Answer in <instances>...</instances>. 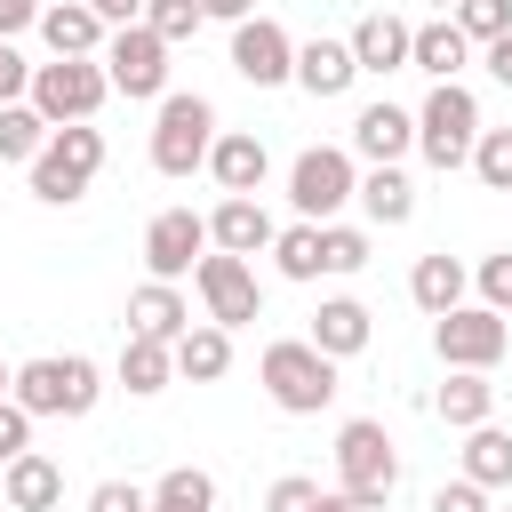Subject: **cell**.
I'll return each mask as SVG.
<instances>
[{"instance_id": "37", "label": "cell", "mask_w": 512, "mask_h": 512, "mask_svg": "<svg viewBox=\"0 0 512 512\" xmlns=\"http://www.w3.org/2000/svg\"><path fill=\"white\" fill-rule=\"evenodd\" d=\"M328 504V488L320 480H304V472H280L272 480V496H264V512H320Z\"/></svg>"}, {"instance_id": "10", "label": "cell", "mask_w": 512, "mask_h": 512, "mask_svg": "<svg viewBox=\"0 0 512 512\" xmlns=\"http://www.w3.org/2000/svg\"><path fill=\"white\" fill-rule=\"evenodd\" d=\"M104 80L120 96H168V40L152 24H128L104 40Z\"/></svg>"}, {"instance_id": "28", "label": "cell", "mask_w": 512, "mask_h": 512, "mask_svg": "<svg viewBox=\"0 0 512 512\" xmlns=\"http://www.w3.org/2000/svg\"><path fill=\"white\" fill-rule=\"evenodd\" d=\"M360 208H368V224L392 232V224L416 216V184H408L400 168H368V176H360Z\"/></svg>"}, {"instance_id": "5", "label": "cell", "mask_w": 512, "mask_h": 512, "mask_svg": "<svg viewBox=\"0 0 512 512\" xmlns=\"http://www.w3.org/2000/svg\"><path fill=\"white\" fill-rule=\"evenodd\" d=\"M336 488L360 496L368 512L400 488V456H392V432H384L376 416H352V424L336 432Z\"/></svg>"}, {"instance_id": "46", "label": "cell", "mask_w": 512, "mask_h": 512, "mask_svg": "<svg viewBox=\"0 0 512 512\" xmlns=\"http://www.w3.org/2000/svg\"><path fill=\"white\" fill-rule=\"evenodd\" d=\"M200 8H208L216 24H248V8H256V0H200Z\"/></svg>"}, {"instance_id": "34", "label": "cell", "mask_w": 512, "mask_h": 512, "mask_svg": "<svg viewBox=\"0 0 512 512\" xmlns=\"http://www.w3.org/2000/svg\"><path fill=\"white\" fill-rule=\"evenodd\" d=\"M368 264V232L360 224H320V272H360Z\"/></svg>"}, {"instance_id": "3", "label": "cell", "mask_w": 512, "mask_h": 512, "mask_svg": "<svg viewBox=\"0 0 512 512\" xmlns=\"http://www.w3.org/2000/svg\"><path fill=\"white\" fill-rule=\"evenodd\" d=\"M472 144H480V96L464 80H432V96L416 112V152L448 176V168H472Z\"/></svg>"}, {"instance_id": "44", "label": "cell", "mask_w": 512, "mask_h": 512, "mask_svg": "<svg viewBox=\"0 0 512 512\" xmlns=\"http://www.w3.org/2000/svg\"><path fill=\"white\" fill-rule=\"evenodd\" d=\"M24 24H40V0H0V40H16Z\"/></svg>"}, {"instance_id": "40", "label": "cell", "mask_w": 512, "mask_h": 512, "mask_svg": "<svg viewBox=\"0 0 512 512\" xmlns=\"http://www.w3.org/2000/svg\"><path fill=\"white\" fill-rule=\"evenodd\" d=\"M472 280H480V304H488V312H512V248H504V256H488Z\"/></svg>"}, {"instance_id": "1", "label": "cell", "mask_w": 512, "mask_h": 512, "mask_svg": "<svg viewBox=\"0 0 512 512\" xmlns=\"http://www.w3.org/2000/svg\"><path fill=\"white\" fill-rule=\"evenodd\" d=\"M256 376H264V392H272L280 416H320V408L336 400V360H328L312 336H280V344H264Z\"/></svg>"}, {"instance_id": "25", "label": "cell", "mask_w": 512, "mask_h": 512, "mask_svg": "<svg viewBox=\"0 0 512 512\" xmlns=\"http://www.w3.org/2000/svg\"><path fill=\"white\" fill-rule=\"evenodd\" d=\"M464 56H472V40L456 32V16H440V24H416V48H408V64H416V72H432V80H456V72H464Z\"/></svg>"}, {"instance_id": "20", "label": "cell", "mask_w": 512, "mask_h": 512, "mask_svg": "<svg viewBox=\"0 0 512 512\" xmlns=\"http://www.w3.org/2000/svg\"><path fill=\"white\" fill-rule=\"evenodd\" d=\"M0 504H8V512H56V504H64V464L40 456V448L16 456L8 480H0Z\"/></svg>"}, {"instance_id": "32", "label": "cell", "mask_w": 512, "mask_h": 512, "mask_svg": "<svg viewBox=\"0 0 512 512\" xmlns=\"http://www.w3.org/2000/svg\"><path fill=\"white\" fill-rule=\"evenodd\" d=\"M272 264H280V280H320V224H288L280 240H272Z\"/></svg>"}, {"instance_id": "50", "label": "cell", "mask_w": 512, "mask_h": 512, "mask_svg": "<svg viewBox=\"0 0 512 512\" xmlns=\"http://www.w3.org/2000/svg\"><path fill=\"white\" fill-rule=\"evenodd\" d=\"M0 480H8V464H0Z\"/></svg>"}, {"instance_id": "33", "label": "cell", "mask_w": 512, "mask_h": 512, "mask_svg": "<svg viewBox=\"0 0 512 512\" xmlns=\"http://www.w3.org/2000/svg\"><path fill=\"white\" fill-rule=\"evenodd\" d=\"M472 176H480L488 192H512V128H480V144H472Z\"/></svg>"}, {"instance_id": "29", "label": "cell", "mask_w": 512, "mask_h": 512, "mask_svg": "<svg viewBox=\"0 0 512 512\" xmlns=\"http://www.w3.org/2000/svg\"><path fill=\"white\" fill-rule=\"evenodd\" d=\"M168 376H176V344H152V336L120 344V384L128 392H168Z\"/></svg>"}, {"instance_id": "45", "label": "cell", "mask_w": 512, "mask_h": 512, "mask_svg": "<svg viewBox=\"0 0 512 512\" xmlns=\"http://www.w3.org/2000/svg\"><path fill=\"white\" fill-rule=\"evenodd\" d=\"M488 72L512 88V32H504V40H488Z\"/></svg>"}, {"instance_id": "38", "label": "cell", "mask_w": 512, "mask_h": 512, "mask_svg": "<svg viewBox=\"0 0 512 512\" xmlns=\"http://www.w3.org/2000/svg\"><path fill=\"white\" fill-rule=\"evenodd\" d=\"M32 408H16V400H0V464H16V456H32Z\"/></svg>"}, {"instance_id": "48", "label": "cell", "mask_w": 512, "mask_h": 512, "mask_svg": "<svg viewBox=\"0 0 512 512\" xmlns=\"http://www.w3.org/2000/svg\"><path fill=\"white\" fill-rule=\"evenodd\" d=\"M8 384H16V368H0V400H8Z\"/></svg>"}, {"instance_id": "47", "label": "cell", "mask_w": 512, "mask_h": 512, "mask_svg": "<svg viewBox=\"0 0 512 512\" xmlns=\"http://www.w3.org/2000/svg\"><path fill=\"white\" fill-rule=\"evenodd\" d=\"M320 512H368V504H360V496H344V488H328V504H320Z\"/></svg>"}, {"instance_id": "21", "label": "cell", "mask_w": 512, "mask_h": 512, "mask_svg": "<svg viewBox=\"0 0 512 512\" xmlns=\"http://www.w3.org/2000/svg\"><path fill=\"white\" fill-rule=\"evenodd\" d=\"M408 48H416V24L384 16V8L352 24V56H360V72H400V64H408Z\"/></svg>"}, {"instance_id": "30", "label": "cell", "mask_w": 512, "mask_h": 512, "mask_svg": "<svg viewBox=\"0 0 512 512\" xmlns=\"http://www.w3.org/2000/svg\"><path fill=\"white\" fill-rule=\"evenodd\" d=\"M152 512H216V480L200 464H168L152 480Z\"/></svg>"}, {"instance_id": "9", "label": "cell", "mask_w": 512, "mask_h": 512, "mask_svg": "<svg viewBox=\"0 0 512 512\" xmlns=\"http://www.w3.org/2000/svg\"><path fill=\"white\" fill-rule=\"evenodd\" d=\"M504 344H512V328H504V312H488V304H456L448 320H432V352H440L448 368L488 376V368L504 360Z\"/></svg>"}, {"instance_id": "26", "label": "cell", "mask_w": 512, "mask_h": 512, "mask_svg": "<svg viewBox=\"0 0 512 512\" xmlns=\"http://www.w3.org/2000/svg\"><path fill=\"white\" fill-rule=\"evenodd\" d=\"M224 368H232V328H216V320L184 328V344H176V376H192V384H216Z\"/></svg>"}, {"instance_id": "6", "label": "cell", "mask_w": 512, "mask_h": 512, "mask_svg": "<svg viewBox=\"0 0 512 512\" xmlns=\"http://www.w3.org/2000/svg\"><path fill=\"white\" fill-rule=\"evenodd\" d=\"M208 152H216V104L208 96H160L152 168L160 176H192V168H208Z\"/></svg>"}, {"instance_id": "8", "label": "cell", "mask_w": 512, "mask_h": 512, "mask_svg": "<svg viewBox=\"0 0 512 512\" xmlns=\"http://www.w3.org/2000/svg\"><path fill=\"white\" fill-rule=\"evenodd\" d=\"M288 200H296L304 224H336V208L360 200V168H352V152H336V144L296 152V168H288Z\"/></svg>"}, {"instance_id": "12", "label": "cell", "mask_w": 512, "mask_h": 512, "mask_svg": "<svg viewBox=\"0 0 512 512\" xmlns=\"http://www.w3.org/2000/svg\"><path fill=\"white\" fill-rule=\"evenodd\" d=\"M208 248H216V240H208V216H192V208H160V216L144 224V264H152V280L200 272Z\"/></svg>"}, {"instance_id": "2", "label": "cell", "mask_w": 512, "mask_h": 512, "mask_svg": "<svg viewBox=\"0 0 512 512\" xmlns=\"http://www.w3.org/2000/svg\"><path fill=\"white\" fill-rule=\"evenodd\" d=\"M8 400L32 408V416H88V408L104 400V368L80 360V352H64V360L48 352V360H24V368H16Z\"/></svg>"}, {"instance_id": "15", "label": "cell", "mask_w": 512, "mask_h": 512, "mask_svg": "<svg viewBox=\"0 0 512 512\" xmlns=\"http://www.w3.org/2000/svg\"><path fill=\"white\" fill-rule=\"evenodd\" d=\"M184 328H192V304H184V288H176V280H144V288L128 296V336L184 344Z\"/></svg>"}, {"instance_id": "13", "label": "cell", "mask_w": 512, "mask_h": 512, "mask_svg": "<svg viewBox=\"0 0 512 512\" xmlns=\"http://www.w3.org/2000/svg\"><path fill=\"white\" fill-rule=\"evenodd\" d=\"M232 72L248 88H280V80H296V40L272 16H248V24H232Z\"/></svg>"}, {"instance_id": "51", "label": "cell", "mask_w": 512, "mask_h": 512, "mask_svg": "<svg viewBox=\"0 0 512 512\" xmlns=\"http://www.w3.org/2000/svg\"><path fill=\"white\" fill-rule=\"evenodd\" d=\"M496 512H512V504H496Z\"/></svg>"}, {"instance_id": "36", "label": "cell", "mask_w": 512, "mask_h": 512, "mask_svg": "<svg viewBox=\"0 0 512 512\" xmlns=\"http://www.w3.org/2000/svg\"><path fill=\"white\" fill-rule=\"evenodd\" d=\"M456 32L480 40V48L504 40V32H512V0H456Z\"/></svg>"}, {"instance_id": "42", "label": "cell", "mask_w": 512, "mask_h": 512, "mask_svg": "<svg viewBox=\"0 0 512 512\" xmlns=\"http://www.w3.org/2000/svg\"><path fill=\"white\" fill-rule=\"evenodd\" d=\"M432 512H496V504H488V488H472V480H448V488H432Z\"/></svg>"}, {"instance_id": "14", "label": "cell", "mask_w": 512, "mask_h": 512, "mask_svg": "<svg viewBox=\"0 0 512 512\" xmlns=\"http://www.w3.org/2000/svg\"><path fill=\"white\" fill-rule=\"evenodd\" d=\"M264 168H272V152H264V136H248V128H224L216 152H208V176L224 184V200H256V192H264Z\"/></svg>"}, {"instance_id": "23", "label": "cell", "mask_w": 512, "mask_h": 512, "mask_svg": "<svg viewBox=\"0 0 512 512\" xmlns=\"http://www.w3.org/2000/svg\"><path fill=\"white\" fill-rule=\"evenodd\" d=\"M432 416H440V424H456V432H480V424L496 416V384H488V376H472V368H448V384L432 392Z\"/></svg>"}, {"instance_id": "18", "label": "cell", "mask_w": 512, "mask_h": 512, "mask_svg": "<svg viewBox=\"0 0 512 512\" xmlns=\"http://www.w3.org/2000/svg\"><path fill=\"white\" fill-rule=\"evenodd\" d=\"M408 144H416V112H400V104H368V112L352 120V152L376 160V168H400Z\"/></svg>"}, {"instance_id": "7", "label": "cell", "mask_w": 512, "mask_h": 512, "mask_svg": "<svg viewBox=\"0 0 512 512\" xmlns=\"http://www.w3.org/2000/svg\"><path fill=\"white\" fill-rule=\"evenodd\" d=\"M96 168H104V136L80 120V128H56L48 136V152L32 160V200H48V208H72L88 184H96Z\"/></svg>"}, {"instance_id": "35", "label": "cell", "mask_w": 512, "mask_h": 512, "mask_svg": "<svg viewBox=\"0 0 512 512\" xmlns=\"http://www.w3.org/2000/svg\"><path fill=\"white\" fill-rule=\"evenodd\" d=\"M144 24L176 48V40H192V32L208 24V8H200V0H144Z\"/></svg>"}, {"instance_id": "49", "label": "cell", "mask_w": 512, "mask_h": 512, "mask_svg": "<svg viewBox=\"0 0 512 512\" xmlns=\"http://www.w3.org/2000/svg\"><path fill=\"white\" fill-rule=\"evenodd\" d=\"M440 8H456V0H440Z\"/></svg>"}, {"instance_id": "24", "label": "cell", "mask_w": 512, "mask_h": 512, "mask_svg": "<svg viewBox=\"0 0 512 512\" xmlns=\"http://www.w3.org/2000/svg\"><path fill=\"white\" fill-rule=\"evenodd\" d=\"M408 296H416V312L448 320V312L464 304V264H456V256H416V272H408Z\"/></svg>"}, {"instance_id": "17", "label": "cell", "mask_w": 512, "mask_h": 512, "mask_svg": "<svg viewBox=\"0 0 512 512\" xmlns=\"http://www.w3.org/2000/svg\"><path fill=\"white\" fill-rule=\"evenodd\" d=\"M352 80H360L352 40H304V48H296V88H304V96H320V104H328V96H344Z\"/></svg>"}, {"instance_id": "19", "label": "cell", "mask_w": 512, "mask_h": 512, "mask_svg": "<svg viewBox=\"0 0 512 512\" xmlns=\"http://www.w3.org/2000/svg\"><path fill=\"white\" fill-rule=\"evenodd\" d=\"M328 360H352V352H368V336H376V320H368V304L360 296H328L320 312H312V328H304Z\"/></svg>"}, {"instance_id": "31", "label": "cell", "mask_w": 512, "mask_h": 512, "mask_svg": "<svg viewBox=\"0 0 512 512\" xmlns=\"http://www.w3.org/2000/svg\"><path fill=\"white\" fill-rule=\"evenodd\" d=\"M48 136H56V128H48L32 104H0V160H24V168H32V160L48 152Z\"/></svg>"}, {"instance_id": "4", "label": "cell", "mask_w": 512, "mask_h": 512, "mask_svg": "<svg viewBox=\"0 0 512 512\" xmlns=\"http://www.w3.org/2000/svg\"><path fill=\"white\" fill-rule=\"evenodd\" d=\"M112 96V80H104V56H56V64H32V112L48 120V128H80V120H96V104Z\"/></svg>"}, {"instance_id": "16", "label": "cell", "mask_w": 512, "mask_h": 512, "mask_svg": "<svg viewBox=\"0 0 512 512\" xmlns=\"http://www.w3.org/2000/svg\"><path fill=\"white\" fill-rule=\"evenodd\" d=\"M40 40H48V56H104L112 24L88 0H56V8H40Z\"/></svg>"}, {"instance_id": "39", "label": "cell", "mask_w": 512, "mask_h": 512, "mask_svg": "<svg viewBox=\"0 0 512 512\" xmlns=\"http://www.w3.org/2000/svg\"><path fill=\"white\" fill-rule=\"evenodd\" d=\"M88 512H152V488H136V480H96V488H88Z\"/></svg>"}, {"instance_id": "27", "label": "cell", "mask_w": 512, "mask_h": 512, "mask_svg": "<svg viewBox=\"0 0 512 512\" xmlns=\"http://www.w3.org/2000/svg\"><path fill=\"white\" fill-rule=\"evenodd\" d=\"M464 480H472V488H512V432H504V424L464 432Z\"/></svg>"}, {"instance_id": "43", "label": "cell", "mask_w": 512, "mask_h": 512, "mask_svg": "<svg viewBox=\"0 0 512 512\" xmlns=\"http://www.w3.org/2000/svg\"><path fill=\"white\" fill-rule=\"evenodd\" d=\"M88 8H96V16L112 24V32H128V24H144V0H88Z\"/></svg>"}, {"instance_id": "11", "label": "cell", "mask_w": 512, "mask_h": 512, "mask_svg": "<svg viewBox=\"0 0 512 512\" xmlns=\"http://www.w3.org/2000/svg\"><path fill=\"white\" fill-rule=\"evenodd\" d=\"M192 288H200V304H208L216 328H248V320L264 312V288H256V272H248V256H224V248L200 256Z\"/></svg>"}, {"instance_id": "22", "label": "cell", "mask_w": 512, "mask_h": 512, "mask_svg": "<svg viewBox=\"0 0 512 512\" xmlns=\"http://www.w3.org/2000/svg\"><path fill=\"white\" fill-rule=\"evenodd\" d=\"M208 240H216L224 256H256V248H272L280 232H272L264 200H216V216H208Z\"/></svg>"}, {"instance_id": "41", "label": "cell", "mask_w": 512, "mask_h": 512, "mask_svg": "<svg viewBox=\"0 0 512 512\" xmlns=\"http://www.w3.org/2000/svg\"><path fill=\"white\" fill-rule=\"evenodd\" d=\"M32 96V64L16 56V40H0V104H24Z\"/></svg>"}]
</instances>
